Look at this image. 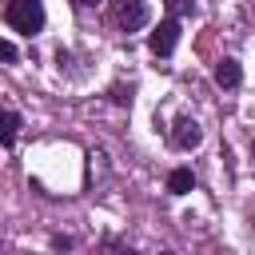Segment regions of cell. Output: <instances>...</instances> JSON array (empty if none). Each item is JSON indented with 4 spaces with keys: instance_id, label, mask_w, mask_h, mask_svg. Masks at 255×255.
Returning a JSON list of instances; mask_svg holds the SVG:
<instances>
[{
    "instance_id": "6da1fadb",
    "label": "cell",
    "mask_w": 255,
    "mask_h": 255,
    "mask_svg": "<svg viewBox=\"0 0 255 255\" xmlns=\"http://www.w3.org/2000/svg\"><path fill=\"white\" fill-rule=\"evenodd\" d=\"M4 24L20 36H36L44 28V4L40 0H8L4 8Z\"/></svg>"
},
{
    "instance_id": "7a4b0ae2",
    "label": "cell",
    "mask_w": 255,
    "mask_h": 255,
    "mask_svg": "<svg viewBox=\"0 0 255 255\" xmlns=\"http://www.w3.org/2000/svg\"><path fill=\"white\" fill-rule=\"evenodd\" d=\"M112 16H116V24H120L124 32H135V28H143V24L151 20V12H147L143 0H116V4H112Z\"/></svg>"
},
{
    "instance_id": "3957f363",
    "label": "cell",
    "mask_w": 255,
    "mask_h": 255,
    "mask_svg": "<svg viewBox=\"0 0 255 255\" xmlns=\"http://www.w3.org/2000/svg\"><path fill=\"white\" fill-rule=\"evenodd\" d=\"M175 44H179V20H175V16H167V20L147 36V48H151L155 56H171V52H175Z\"/></svg>"
},
{
    "instance_id": "277c9868",
    "label": "cell",
    "mask_w": 255,
    "mask_h": 255,
    "mask_svg": "<svg viewBox=\"0 0 255 255\" xmlns=\"http://www.w3.org/2000/svg\"><path fill=\"white\" fill-rule=\"evenodd\" d=\"M171 139H175V147L179 151H191V147H199L203 143V128L195 124V120H175V131H171Z\"/></svg>"
},
{
    "instance_id": "5b68a950",
    "label": "cell",
    "mask_w": 255,
    "mask_h": 255,
    "mask_svg": "<svg viewBox=\"0 0 255 255\" xmlns=\"http://www.w3.org/2000/svg\"><path fill=\"white\" fill-rule=\"evenodd\" d=\"M239 80H243V68H239V60L223 56V60L215 64V84H219V88H239Z\"/></svg>"
},
{
    "instance_id": "8992f818",
    "label": "cell",
    "mask_w": 255,
    "mask_h": 255,
    "mask_svg": "<svg viewBox=\"0 0 255 255\" xmlns=\"http://www.w3.org/2000/svg\"><path fill=\"white\" fill-rule=\"evenodd\" d=\"M195 187V175H191V167H175L171 175H167V191L171 195H187Z\"/></svg>"
},
{
    "instance_id": "52a82bcc",
    "label": "cell",
    "mask_w": 255,
    "mask_h": 255,
    "mask_svg": "<svg viewBox=\"0 0 255 255\" xmlns=\"http://www.w3.org/2000/svg\"><path fill=\"white\" fill-rule=\"evenodd\" d=\"M16 128H20V116L16 112H4V147H12V139H16Z\"/></svg>"
},
{
    "instance_id": "ba28073f",
    "label": "cell",
    "mask_w": 255,
    "mask_h": 255,
    "mask_svg": "<svg viewBox=\"0 0 255 255\" xmlns=\"http://www.w3.org/2000/svg\"><path fill=\"white\" fill-rule=\"evenodd\" d=\"M171 12H195V0H167Z\"/></svg>"
},
{
    "instance_id": "9c48e42d",
    "label": "cell",
    "mask_w": 255,
    "mask_h": 255,
    "mask_svg": "<svg viewBox=\"0 0 255 255\" xmlns=\"http://www.w3.org/2000/svg\"><path fill=\"white\" fill-rule=\"evenodd\" d=\"M112 100L116 104H131V88H112Z\"/></svg>"
},
{
    "instance_id": "30bf717a",
    "label": "cell",
    "mask_w": 255,
    "mask_h": 255,
    "mask_svg": "<svg viewBox=\"0 0 255 255\" xmlns=\"http://www.w3.org/2000/svg\"><path fill=\"white\" fill-rule=\"evenodd\" d=\"M0 56L12 64V60H16V44H12V40H4V44H0Z\"/></svg>"
},
{
    "instance_id": "8fae6325",
    "label": "cell",
    "mask_w": 255,
    "mask_h": 255,
    "mask_svg": "<svg viewBox=\"0 0 255 255\" xmlns=\"http://www.w3.org/2000/svg\"><path fill=\"white\" fill-rule=\"evenodd\" d=\"M52 247H56V251H68V247H72V239H68V235H56V239H52Z\"/></svg>"
},
{
    "instance_id": "7c38bea8",
    "label": "cell",
    "mask_w": 255,
    "mask_h": 255,
    "mask_svg": "<svg viewBox=\"0 0 255 255\" xmlns=\"http://www.w3.org/2000/svg\"><path fill=\"white\" fill-rule=\"evenodd\" d=\"M72 4H80V8H96L100 0H72Z\"/></svg>"
},
{
    "instance_id": "4fadbf2b",
    "label": "cell",
    "mask_w": 255,
    "mask_h": 255,
    "mask_svg": "<svg viewBox=\"0 0 255 255\" xmlns=\"http://www.w3.org/2000/svg\"><path fill=\"white\" fill-rule=\"evenodd\" d=\"M251 147H255V143H251Z\"/></svg>"
}]
</instances>
